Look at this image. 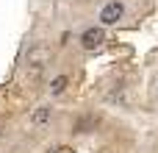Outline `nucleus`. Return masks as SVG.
<instances>
[{
	"mask_svg": "<svg viewBox=\"0 0 158 153\" xmlns=\"http://www.w3.org/2000/svg\"><path fill=\"white\" fill-rule=\"evenodd\" d=\"M122 14H125V6H122L119 0H108V3L100 8V22H103V25H114V22L122 20Z\"/></svg>",
	"mask_w": 158,
	"mask_h": 153,
	"instance_id": "obj_1",
	"label": "nucleus"
},
{
	"mask_svg": "<svg viewBox=\"0 0 158 153\" xmlns=\"http://www.w3.org/2000/svg\"><path fill=\"white\" fill-rule=\"evenodd\" d=\"M103 42H106V33H103L100 28H86V31L81 33V45H83V50H97Z\"/></svg>",
	"mask_w": 158,
	"mask_h": 153,
	"instance_id": "obj_2",
	"label": "nucleus"
},
{
	"mask_svg": "<svg viewBox=\"0 0 158 153\" xmlns=\"http://www.w3.org/2000/svg\"><path fill=\"white\" fill-rule=\"evenodd\" d=\"M47 120H50V106H39V109L31 114V125H33V128H42Z\"/></svg>",
	"mask_w": 158,
	"mask_h": 153,
	"instance_id": "obj_3",
	"label": "nucleus"
},
{
	"mask_svg": "<svg viewBox=\"0 0 158 153\" xmlns=\"http://www.w3.org/2000/svg\"><path fill=\"white\" fill-rule=\"evenodd\" d=\"M28 61H31V64H36V70H42V67H44V61H47V47H42V45H39L36 50H31V53H28Z\"/></svg>",
	"mask_w": 158,
	"mask_h": 153,
	"instance_id": "obj_4",
	"label": "nucleus"
},
{
	"mask_svg": "<svg viewBox=\"0 0 158 153\" xmlns=\"http://www.w3.org/2000/svg\"><path fill=\"white\" fill-rule=\"evenodd\" d=\"M67 84H69V81H67V75L53 78V81H50V95H61V92L67 89Z\"/></svg>",
	"mask_w": 158,
	"mask_h": 153,
	"instance_id": "obj_5",
	"label": "nucleus"
}]
</instances>
